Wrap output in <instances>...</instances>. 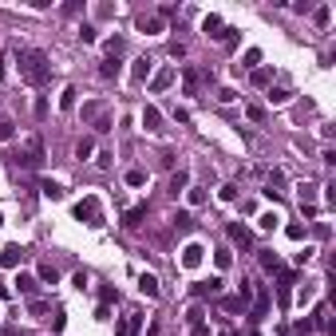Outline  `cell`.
Masks as SVG:
<instances>
[{
    "label": "cell",
    "instance_id": "277c9868",
    "mask_svg": "<svg viewBox=\"0 0 336 336\" xmlns=\"http://www.w3.org/2000/svg\"><path fill=\"white\" fill-rule=\"evenodd\" d=\"M202 32H206V36H214V40H226V28H222V20H218V16H206V20H202Z\"/></svg>",
    "mask_w": 336,
    "mask_h": 336
},
{
    "label": "cell",
    "instance_id": "ffe728a7",
    "mask_svg": "<svg viewBox=\"0 0 336 336\" xmlns=\"http://www.w3.org/2000/svg\"><path fill=\"white\" fill-rule=\"evenodd\" d=\"M218 99H222V103H233V99H237V91H233V87H222V91H218Z\"/></svg>",
    "mask_w": 336,
    "mask_h": 336
},
{
    "label": "cell",
    "instance_id": "5b68a950",
    "mask_svg": "<svg viewBox=\"0 0 336 336\" xmlns=\"http://www.w3.org/2000/svg\"><path fill=\"white\" fill-rule=\"evenodd\" d=\"M142 127H147L151 135H158V131H162V115H158L154 107H147V111H142Z\"/></svg>",
    "mask_w": 336,
    "mask_h": 336
},
{
    "label": "cell",
    "instance_id": "8fae6325",
    "mask_svg": "<svg viewBox=\"0 0 336 336\" xmlns=\"http://www.w3.org/2000/svg\"><path fill=\"white\" fill-rule=\"evenodd\" d=\"M222 308H226V313H242L245 301H242V297H222Z\"/></svg>",
    "mask_w": 336,
    "mask_h": 336
},
{
    "label": "cell",
    "instance_id": "2e32d148",
    "mask_svg": "<svg viewBox=\"0 0 336 336\" xmlns=\"http://www.w3.org/2000/svg\"><path fill=\"white\" fill-rule=\"evenodd\" d=\"M44 194L60 202V198H63V186H60V182H44Z\"/></svg>",
    "mask_w": 336,
    "mask_h": 336
},
{
    "label": "cell",
    "instance_id": "30bf717a",
    "mask_svg": "<svg viewBox=\"0 0 336 336\" xmlns=\"http://www.w3.org/2000/svg\"><path fill=\"white\" fill-rule=\"evenodd\" d=\"M20 257H24V253H20V245H8V249L0 253V261H4V265H16Z\"/></svg>",
    "mask_w": 336,
    "mask_h": 336
},
{
    "label": "cell",
    "instance_id": "ba28073f",
    "mask_svg": "<svg viewBox=\"0 0 336 336\" xmlns=\"http://www.w3.org/2000/svg\"><path fill=\"white\" fill-rule=\"evenodd\" d=\"M138 289L147 293V297H158V281H154L151 273H142V277H138Z\"/></svg>",
    "mask_w": 336,
    "mask_h": 336
},
{
    "label": "cell",
    "instance_id": "8992f818",
    "mask_svg": "<svg viewBox=\"0 0 336 336\" xmlns=\"http://www.w3.org/2000/svg\"><path fill=\"white\" fill-rule=\"evenodd\" d=\"M138 32H147V36H158V32H162V20H158V16H142V20H138Z\"/></svg>",
    "mask_w": 336,
    "mask_h": 336
},
{
    "label": "cell",
    "instance_id": "4fadbf2b",
    "mask_svg": "<svg viewBox=\"0 0 336 336\" xmlns=\"http://www.w3.org/2000/svg\"><path fill=\"white\" fill-rule=\"evenodd\" d=\"M151 76V60L142 56V60H135V79H147Z\"/></svg>",
    "mask_w": 336,
    "mask_h": 336
},
{
    "label": "cell",
    "instance_id": "6da1fadb",
    "mask_svg": "<svg viewBox=\"0 0 336 336\" xmlns=\"http://www.w3.org/2000/svg\"><path fill=\"white\" fill-rule=\"evenodd\" d=\"M47 76H52V67H47L44 52H36V47H32V52H20V79H24V83L40 87Z\"/></svg>",
    "mask_w": 336,
    "mask_h": 336
},
{
    "label": "cell",
    "instance_id": "7c38bea8",
    "mask_svg": "<svg viewBox=\"0 0 336 336\" xmlns=\"http://www.w3.org/2000/svg\"><path fill=\"white\" fill-rule=\"evenodd\" d=\"M257 226H261V229H277V226H281V214H277V210H273V214H261Z\"/></svg>",
    "mask_w": 336,
    "mask_h": 336
},
{
    "label": "cell",
    "instance_id": "603a6c76",
    "mask_svg": "<svg viewBox=\"0 0 336 336\" xmlns=\"http://www.w3.org/2000/svg\"><path fill=\"white\" fill-rule=\"evenodd\" d=\"M0 226H4V214H0Z\"/></svg>",
    "mask_w": 336,
    "mask_h": 336
},
{
    "label": "cell",
    "instance_id": "d6986e66",
    "mask_svg": "<svg viewBox=\"0 0 336 336\" xmlns=\"http://www.w3.org/2000/svg\"><path fill=\"white\" fill-rule=\"evenodd\" d=\"M147 182V174H142V170H131V174H127V186H142Z\"/></svg>",
    "mask_w": 336,
    "mask_h": 336
},
{
    "label": "cell",
    "instance_id": "52a82bcc",
    "mask_svg": "<svg viewBox=\"0 0 336 336\" xmlns=\"http://www.w3.org/2000/svg\"><path fill=\"white\" fill-rule=\"evenodd\" d=\"M229 242L242 245V249H249V229L245 226H229Z\"/></svg>",
    "mask_w": 336,
    "mask_h": 336
},
{
    "label": "cell",
    "instance_id": "ac0fdd59",
    "mask_svg": "<svg viewBox=\"0 0 336 336\" xmlns=\"http://www.w3.org/2000/svg\"><path fill=\"white\" fill-rule=\"evenodd\" d=\"M198 257H202V249H198V245H190V249H186V265H198Z\"/></svg>",
    "mask_w": 336,
    "mask_h": 336
},
{
    "label": "cell",
    "instance_id": "e0dca14e",
    "mask_svg": "<svg viewBox=\"0 0 336 336\" xmlns=\"http://www.w3.org/2000/svg\"><path fill=\"white\" fill-rule=\"evenodd\" d=\"M198 83H202V76H198V71H186V91L194 95V91H198Z\"/></svg>",
    "mask_w": 336,
    "mask_h": 336
},
{
    "label": "cell",
    "instance_id": "5bb4252c",
    "mask_svg": "<svg viewBox=\"0 0 336 336\" xmlns=\"http://www.w3.org/2000/svg\"><path fill=\"white\" fill-rule=\"evenodd\" d=\"M16 289H20V293H36V281L20 273V277H16Z\"/></svg>",
    "mask_w": 336,
    "mask_h": 336
},
{
    "label": "cell",
    "instance_id": "7402d4cb",
    "mask_svg": "<svg viewBox=\"0 0 336 336\" xmlns=\"http://www.w3.org/2000/svg\"><path fill=\"white\" fill-rule=\"evenodd\" d=\"M261 265H265V269H277V265H281V261H277L273 253H261Z\"/></svg>",
    "mask_w": 336,
    "mask_h": 336
},
{
    "label": "cell",
    "instance_id": "3957f363",
    "mask_svg": "<svg viewBox=\"0 0 336 336\" xmlns=\"http://www.w3.org/2000/svg\"><path fill=\"white\" fill-rule=\"evenodd\" d=\"M76 218L79 222H83V218H87V226H103V210H99V202L95 198H83L76 206Z\"/></svg>",
    "mask_w": 336,
    "mask_h": 336
},
{
    "label": "cell",
    "instance_id": "7a4b0ae2",
    "mask_svg": "<svg viewBox=\"0 0 336 336\" xmlns=\"http://www.w3.org/2000/svg\"><path fill=\"white\" fill-rule=\"evenodd\" d=\"M20 162H24V166H40V162H44V142H40L36 135H32V138H24V151H20Z\"/></svg>",
    "mask_w": 336,
    "mask_h": 336
},
{
    "label": "cell",
    "instance_id": "9a60e30c",
    "mask_svg": "<svg viewBox=\"0 0 336 336\" xmlns=\"http://www.w3.org/2000/svg\"><path fill=\"white\" fill-rule=\"evenodd\" d=\"M297 190H301V206H305V202H313V198H317V186H313V182L297 186Z\"/></svg>",
    "mask_w": 336,
    "mask_h": 336
},
{
    "label": "cell",
    "instance_id": "44dd1931",
    "mask_svg": "<svg viewBox=\"0 0 336 336\" xmlns=\"http://www.w3.org/2000/svg\"><path fill=\"white\" fill-rule=\"evenodd\" d=\"M182 186H186V174H174V178H170V190H174V194H178Z\"/></svg>",
    "mask_w": 336,
    "mask_h": 336
},
{
    "label": "cell",
    "instance_id": "cb8c5ba5",
    "mask_svg": "<svg viewBox=\"0 0 336 336\" xmlns=\"http://www.w3.org/2000/svg\"><path fill=\"white\" fill-rule=\"evenodd\" d=\"M249 336H261V332H249Z\"/></svg>",
    "mask_w": 336,
    "mask_h": 336
},
{
    "label": "cell",
    "instance_id": "9c48e42d",
    "mask_svg": "<svg viewBox=\"0 0 336 336\" xmlns=\"http://www.w3.org/2000/svg\"><path fill=\"white\" fill-rule=\"evenodd\" d=\"M265 313H269V293L261 289V293H257V308H253V321H261Z\"/></svg>",
    "mask_w": 336,
    "mask_h": 336
}]
</instances>
